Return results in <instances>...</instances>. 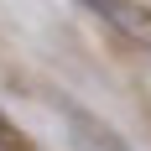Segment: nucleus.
Segmentation results:
<instances>
[{"label":"nucleus","mask_w":151,"mask_h":151,"mask_svg":"<svg viewBox=\"0 0 151 151\" xmlns=\"http://www.w3.org/2000/svg\"><path fill=\"white\" fill-rule=\"evenodd\" d=\"M63 125H68L73 151H130L99 115H89V109H78V104H63Z\"/></svg>","instance_id":"1"},{"label":"nucleus","mask_w":151,"mask_h":151,"mask_svg":"<svg viewBox=\"0 0 151 151\" xmlns=\"http://www.w3.org/2000/svg\"><path fill=\"white\" fill-rule=\"evenodd\" d=\"M0 151H16V146H11V141H5V136H0Z\"/></svg>","instance_id":"2"}]
</instances>
